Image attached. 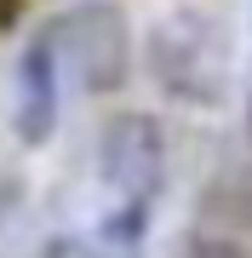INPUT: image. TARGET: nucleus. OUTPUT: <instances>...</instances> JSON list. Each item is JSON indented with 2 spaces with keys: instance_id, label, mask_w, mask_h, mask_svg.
<instances>
[{
  "instance_id": "nucleus-6",
  "label": "nucleus",
  "mask_w": 252,
  "mask_h": 258,
  "mask_svg": "<svg viewBox=\"0 0 252 258\" xmlns=\"http://www.w3.org/2000/svg\"><path fill=\"white\" fill-rule=\"evenodd\" d=\"M18 12H23V0H0V29H6V23H18Z\"/></svg>"
},
{
  "instance_id": "nucleus-2",
  "label": "nucleus",
  "mask_w": 252,
  "mask_h": 258,
  "mask_svg": "<svg viewBox=\"0 0 252 258\" xmlns=\"http://www.w3.org/2000/svg\"><path fill=\"white\" fill-rule=\"evenodd\" d=\"M52 40L63 46L69 69H75V81L86 86V92H115V86L126 81V69H132L126 18H121V6H109V0L75 6L63 23L52 29Z\"/></svg>"
},
{
  "instance_id": "nucleus-5",
  "label": "nucleus",
  "mask_w": 252,
  "mask_h": 258,
  "mask_svg": "<svg viewBox=\"0 0 252 258\" xmlns=\"http://www.w3.org/2000/svg\"><path fill=\"white\" fill-rule=\"evenodd\" d=\"M138 235H143V201H126V212L103 218V247H115V252H138Z\"/></svg>"
},
{
  "instance_id": "nucleus-3",
  "label": "nucleus",
  "mask_w": 252,
  "mask_h": 258,
  "mask_svg": "<svg viewBox=\"0 0 252 258\" xmlns=\"http://www.w3.org/2000/svg\"><path fill=\"white\" fill-rule=\"evenodd\" d=\"M160 161H166V138H160V120L155 115H115L103 126L98 144V172L103 184L126 201H149V189L160 184Z\"/></svg>"
},
{
  "instance_id": "nucleus-4",
  "label": "nucleus",
  "mask_w": 252,
  "mask_h": 258,
  "mask_svg": "<svg viewBox=\"0 0 252 258\" xmlns=\"http://www.w3.org/2000/svg\"><path fill=\"white\" fill-rule=\"evenodd\" d=\"M12 120H18V138L29 149L46 144L52 126H57V40H52V29L23 52V63H18V115Z\"/></svg>"
},
{
  "instance_id": "nucleus-1",
  "label": "nucleus",
  "mask_w": 252,
  "mask_h": 258,
  "mask_svg": "<svg viewBox=\"0 0 252 258\" xmlns=\"http://www.w3.org/2000/svg\"><path fill=\"white\" fill-rule=\"evenodd\" d=\"M149 69L184 103H224V92H229V40H224V29L212 18H201L195 6H184L166 23H155Z\"/></svg>"
}]
</instances>
